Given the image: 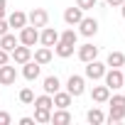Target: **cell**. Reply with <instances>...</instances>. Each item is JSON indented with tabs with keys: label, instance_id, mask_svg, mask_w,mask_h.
<instances>
[{
	"label": "cell",
	"instance_id": "cell-3",
	"mask_svg": "<svg viewBox=\"0 0 125 125\" xmlns=\"http://www.w3.org/2000/svg\"><path fill=\"white\" fill-rule=\"evenodd\" d=\"M20 44H25V47H34L37 42H39V30L37 27H32V25H25L22 30H20Z\"/></svg>",
	"mask_w": 125,
	"mask_h": 125
},
{
	"label": "cell",
	"instance_id": "cell-18",
	"mask_svg": "<svg viewBox=\"0 0 125 125\" xmlns=\"http://www.w3.org/2000/svg\"><path fill=\"white\" fill-rule=\"evenodd\" d=\"M8 22H10V27H15V30H22V27L27 25V15H25L22 10H15V12L8 17Z\"/></svg>",
	"mask_w": 125,
	"mask_h": 125
},
{
	"label": "cell",
	"instance_id": "cell-25",
	"mask_svg": "<svg viewBox=\"0 0 125 125\" xmlns=\"http://www.w3.org/2000/svg\"><path fill=\"white\" fill-rule=\"evenodd\" d=\"M59 39H61V42H66V44H74V47H76V39H79V32H76L74 27H69V30H64V32L59 34Z\"/></svg>",
	"mask_w": 125,
	"mask_h": 125
},
{
	"label": "cell",
	"instance_id": "cell-31",
	"mask_svg": "<svg viewBox=\"0 0 125 125\" xmlns=\"http://www.w3.org/2000/svg\"><path fill=\"white\" fill-rule=\"evenodd\" d=\"M8 30H10V22H8L5 17H0V37H3V34L8 32Z\"/></svg>",
	"mask_w": 125,
	"mask_h": 125
},
{
	"label": "cell",
	"instance_id": "cell-8",
	"mask_svg": "<svg viewBox=\"0 0 125 125\" xmlns=\"http://www.w3.org/2000/svg\"><path fill=\"white\" fill-rule=\"evenodd\" d=\"M15 79H17V69L15 66H10V64L0 66V86H10V83H15Z\"/></svg>",
	"mask_w": 125,
	"mask_h": 125
},
{
	"label": "cell",
	"instance_id": "cell-24",
	"mask_svg": "<svg viewBox=\"0 0 125 125\" xmlns=\"http://www.w3.org/2000/svg\"><path fill=\"white\" fill-rule=\"evenodd\" d=\"M86 120H88L91 125H101V123H105V115H103L101 108H91V110L86 113Z\"/></svg>",
	"mask_w": 125,
	"mask_h": 125
},
{
	"label": "cell",
	"instance_id": "cell-15",
	"mask_svg": "<svg viewBox=\"0 0 125 125\" xmlns=\"http://www.w3.org/2000/svg\"><path fill=\"white\" fill-rule=\"evenodd\" d=\"M105 66L108 69H123L125 66V54L123 52H110L105 59Z\"/></svg>",
	"mask_w": 125,
	"mask_h": 125
},
{
	"label": "cell",
	"instance_id": "cell-16",
	"mask_svg": "<svg viewBox=\"0 0 125 125\" xmlns=\"http://www.w3.org/2000/svg\"><path fill=\"white\" fill-rule=\"evenodd\" d=\"M52 101H54V108H69V105H71V93L59 88V91L52 96Z\"/></svg>",
	"mask_w": 125,
	"mask_h": 125
},
{
	"label": "cell",
	"instance_id": "cell-33",
	"mask_svg": "<svg viewBox=\"0 0 125 125\" xmlns=\"http://www.w3.org/2000/svg\"><path fill=\"white\" fill-rule=\"evenodd\" d=\"M20 125H34V118L25 115V118H20Z\"/></svg>",
	"mask_w": 125,
	"mask_h": 125
},
{
	"label": "cell",
	"instance_id": "cell-34",
	"mask_svg": "<svg viewBox=\"0 0 125 125\" xmlns=\"http://www.w3.org/2000/svg\"><path fill=\"white\" fill-rule=\"evenodd\" d=\"M125 0H105V5H110V8H118V5H123Z\"/></svg>",
	"mask_w": 125,
	"mask_h": 125
},
{
	"label": "cell",
	"instance_id": "cell-21",
	"mask_svg": "<svg viewBox=\"0 0 125 125\" xmlns=\"http://www.w3.org/2000/svg\"><path fill=\"white\" fill-rule=\"evenodd\" d=\"M17 44H20V39L15 34H10V32H5L3 37H0V49H5V52H12Z\"/></svg>",
	"mask_w": 125,
	"mask_h": 125
},
{
	"label": "cell",
	"instance_id": "cell-13",
	"mask_svg": "<svg viewBox=\"0 0 125 125\" xmlns=\"http://www.w3.org/2000/svg\"><path fill=\"white\" fill-rule=\"evenodd\" d=\"M49 123H54V125H69V123H71L69 108H56V110L52 113V120H49Z\"/></svg>",
	"mask_w": 125,
	"mask_h": 125
},
{
	"label": "cell",
	"instance_id": "cell-10",
	"mask_svg": "<svg viewBox=\"0 0 125 125\" xmlns=\"http://www.w3.org/2000/svg\"><path fill=\"white\" fill-rule=\"evenodd\" d=\"M76 54H79V59L86 64V61H93V59H98V47H93V44L88 42V44H81Z\"/></svg>",
	"mask_w": 125,
	"mask_h": 125
},
{
	"label": "cell",
	"instance_id": "cell-30",
	"mask_svg": "<svg viewBox=\"0 0 125 125\" xmlns=\"http://www.w3.org/2000/svg\"><path fill=\"white\" fill-rule=\"evenodd\" d=\"M10 123H12L10 113H5V110H0V125H10Z\"/></svg>",
	"mask_w": 125,
	"mask_h": 125
},
{
	"label": "cell",
	"instance_id": "cell-35",
	"mask_svg": "<svg viewBox=\"0 0 125 125\" xmlns=\"http://www.w3.org/2000/svg\"><path fill=\"white\" fill-rule=\"evenodd\" d=\"M5 8H8V0H0V17H5Z\"/></svg>",
	"mask_w": 125,
	"mask_h": 125
},
{
	"label": "cell",
	"instance_id": "cell-4",
	"mask_svg": "<svg viewBox=\"0 0 125 125\" xmlns=\"http://www.w3.org/2000/svg\"><path fill=\"white\" fill-rule=\"evenodd\" d=\"M47 22H49V12L44 10V8H34L30 15H27V25H32V27H47Z\"/></svg>",
	"mask_w": 125,
	"mask_h": 125
},
{
	"label": "cell",
	"instance_id": "cell-22",
	"mask_svg": "<svg viewBox=\"0 0 125 125\" xmlns=\"http://www.w3.org/2000/svg\"><path fill=\"white\" fill-rule=\"evenodd\" d=\"M105 120H108L110 125H113V123H123V120H125V108H118V105H110V110H108Z\"/></svg>",
	"mask_w": 125,
	"mask_h": 125
},
{
	"label": "cell",
	"instance_id": "cell-6",
	"mask_svg": "<svg viewBox=\"0 0 125 125\" xmlns=\"http://www.w3.org/2000/svg\"><path fill=\"white\" fill-rule=\"evenodd\" d=\"M96 32H98V20H96V17H81V22H79V34H83V37H96Z\"/></svg>",
	"mask_w": 125,
	"mask_h": 125
},
{
	"label": "cell",
	"instance_id": "cell-23",
	"mask_svg": "<svg viewBox=\"0 0 125 125\" xmlns=\"http://www.w3.org/2000/svg\"><path fill=\"white\" fill-rule=\"evenodd\" d=\"M32 105H34V108H47V110H52V108H54V101H52L49 93H42V96H37V98L32 101Z\"/></svg>",
	"mask_w": 125,
	"mask_h": 125
},
{
	"label": "cell",
	"instance_id": "cell-14",
	"mask_svg": "<svg viewBox=\"0 0 125 125\" xmlns=\"http://www.w3.org/2000/svg\"><path fill=\"white\" fill-rule=\"evenodd\" d=\"M91 98L96 101V103H108V98H110V88L103 83V86H93L91 88Z\"/></svg>",
	"mask_w": 125,
	"mask_h": 125
},
{
	"label": "cell",
	"instance_id": "cell-1",
	"mask_svg": "<svg viewBox=\"0 0 125 125\" xmlns=\"http://www.w3.org/2000/svg\"><path fill=\"white\" fill-rule=\"evenodd\" d=\"M66 91L71 93V98L83 96V91H86V79L79 76V74H71V76L66 79Z\"/></svg>",
	"mask_w": 125,
	"mask_h": 125
},
{
	"label": "cell",
	"instance_id": "cell-9",
	"mask_svg": "<svg viewBox=\"0 0 125 125\" xmlns=\"http://www.w3.org/2000/svg\"><path fill=\"white\" fill-rule=\"evenodd\" d=\"M39 71H42V66L37 64V61H25V64H22V76L27 79V81H37L39 79Z\"/></svg>",
	"mask_w": 125,
	"mask_h": 125
},
{
	"label": "cell",
	"instance_id": "cell-19",
	"mask_svg": "<svg viewBox=\"0 0 125 125\" xmlns=\"http://www.w3.org/2000/svg\"><path fill=\"white\" fill-rule=\"evenodd\" d=\"M42 88H44V93H49V96H54L59 88H61V81L56 79V76H47L44 81H42Z\"/></svg>",
	"mask_w": 125,
	"mask_h": 125
},
{
	"label": "cell",
	"instance_id": "cell-7",
	"mask_svg": "<svg viewBox=\"0 0 125 125\" xmlns=\"http://www.w3.org/2000/svg\"><path fill=\"white\" fill-rule=\"evenodd\" d=\"M10 56H12V61L15 64H25V61H30L32 59V47H25V44H17L12 52H10Z\"/></svg>",
	"mask_w": 125,
	"mask_h": 125
},
{
	"label": "cell",
	"instance_id": "cell-36",
	"mask_svg": "<svg viewBox=\"0 0 125 125\" xmlns=\"http://www.w3.org/2000/svg\"><path fill=\"white\" fill-rule=\"evenodd\" d=\"M120 12H123V17H125V3H123V5H120Z\"/></svg>",
	"mask_w": 125,
	"mask_h": 125
},
{
	"label": "cell",
	"instance_id": "cell-37",
	"mask_svg": "<svg viewBox=\"0 0 125 125\" xmlns=\"http://www.w3.org/2000/svg\"><path fill=\"white\" fill-rule=\"evenodd\" d=\"M123 79H125V71H123Z\"/></svg>",
	"mask_w": 125,
	"mask_h": 125
},
{
	"label": "cell",
	"instance_id": "cell-28",
	"mask_svg": "<svg viewBox=\"0 0 125 125\" xmlns=\"http://www.w3.org/2000/svg\"><path fill=\"white\" fill-rule=\"evenodd\" d=\"M108 105H118V108H125V96H120V93L110 96V98H108Z\"/></svg>",
	"mask_w": 125,
	"mask_h": 125
},
{
	"label": "cell",
	"instance_id": "cell-26",
	"mask_svg": "<svg viewBox=\"0 0 125 125\" xmlns=\"http://www.w3.org/2000/svg\"><path fill=\"white\" fill-rule=\"evenodd\" d=\"M52 120V110L47 108H34V123H49Z\"/></svg>",
	"mask_w": 125,
	"mask_h": 125
},
{
	"label": "cell",
	"instance_id": "cell-32",
	"mask_svg": "<svg viewBox=\"0 0 125 125\" xmlns=\"http://www.w3.org/2000/svg\"><path fill=\"white\" fill-rule=\"evenodd\" d=\"M8 61H10V52L0 49V66H3V64H8Z\"/></svg>",
	"mask_w": 125,
	"mask_h": 125
},
{
	"label": "cell",
	"instance_id": "cell-29",
	"mask_svg": "<svg viewBox=\"0 0 125 125\" xmlns=\"http://www.w3.org/2000/svg\"><path fill=\"white\" fill-rule=\"evenodd\" d=\"M76 5H79V8L86 12V10H93V8L98 5V0H76Z\"/></svg>",
	"mask_w": 125,
	"mask_h": 125
},
{
	"label": "cell",
	"instance_id": "cell-5",
	"mask_svg": "<svg viewBox=\"0 0 125 125\" xmlns=\"http://www.w3.org/2000/svg\"><path fill=\"white\" fill-rule=\"evenodd\" d=\"M105 64L103 61H98V59H93V61H86V79H91V81H98V79H103V74H105Z\"/></svg>",
	"mask_w": 125,
	"mask_h": 125
},
{
	"label": "cell",
	"instance_id": "cell-27",
	"mask_svg": "<svg viewBox=\"0 0 125 125\" xmlns=\"http://www.w3.org/2000/svg\"><path fill=\"white\" fill-rule=\"evenodd\" d=\"M32 101H34V91H32V88H22V91H20V103L30 105Z\"/></svg>",
	"mask_w": 125,
	"mask_h": 125
},
{
	"label": "cell",
	"instance_id": "cell-17",
	"mask_svg": "<svg viewBox=\"0 0 125 125\" xmlns=\"http://www.w3.org/2000/svg\"><path fill=\"white\" fill-rule=\"evenodd\" d=\"M74 49H76L74 44H66V42H61V39L54 44V54H56V56H61V59H69V56H74Z\"/></svg>",
	"mask_w": 125,
	"mask_h": 125
},
{
	"label": "cell",
	"instance_id": "cell-12",
	"mask_svg": "<svg viewBox=\"0 0 125 125\" xmlns=\"http://www.w3.org/2000/svg\"><path fill=\"white\" fill-rule=\"evenodd\" d=\"M81 17H83V10L76 5V8H66L64 10V22L69 25V27H74V25H79L81 22Z\"/></svg>",
	"mask_w": 125,
	"mask_h": 125
},
{
	"label": "cell",
	"instance_id": "cell-20",
	"mask_svg": "<svg viewBox=\"0 0 125 125\" xmlns=\"http://www.w3.org/2000/svg\"><path fill=\"white\" fill-rule=\"evenodd\" d=\"M34 61H37L39 66L49 64V61H52V47H39V49L34 52Z\"/></svg>",
	"mask_w": 125,
	"mask_h": 125
},
{
	"label": "cell",
	"instance_id": "cell-2",
	"mask_svg": "<svg viewBox=\"0 0 125 125\" xmlns=\"http://www.w3.org/2000/svg\"><path fill=\"white\" fill-rule=\"evenodd\" d=\"M103 79H105V86H108L110 91H118V88L125 86V79H123V71H120V69H105Z\"/></svg>",
	"mask_w": 125,
	"mask_h": 125
},
{
	"label": "cell",
	"instance_id": "cell-11",
	"mask_svg": "<svg viewBox=\"0 0 125 125\" xmlns=\"http://www.w3.org/2000/svg\"><path fill=\"white\" fill-rule=\"evenodd\" d=\"M39 42H42V47H54V44L59 42V32H56L54 27H44V30L39 32Z\"/></svg>",
	"mask_w": 125,
	"mask_h": 125
}]
</instances>
